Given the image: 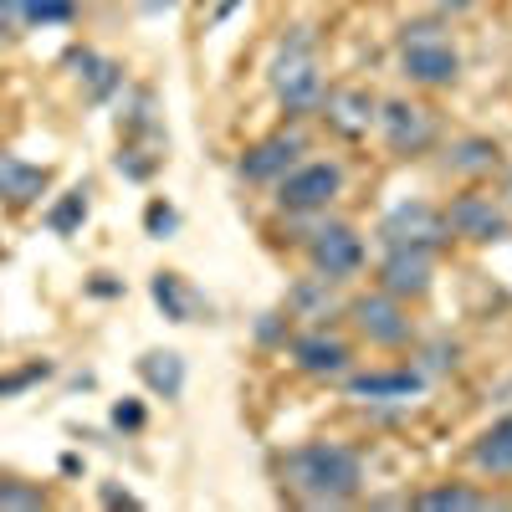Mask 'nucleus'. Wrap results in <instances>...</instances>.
<instances>
[{
    "label": "nucleus",
    "instance_id": "1",
    "mask_svg": "<svg viewBox=\"0 0 512 512\" xmlns=\"http://www.w3.org/2000/svg\"><path fill=\"white\" fill-rule=\"evenodd\" d=\"M282 482L308 507H344L364 492V461L344 441H308L282 456Z\"/></svg>",
    "mask_w": 512,
    "mask_h": 512
},
{
    "label": "nucleus",
    "instance_id": "2",
    "mask_svg": "<svg viewBox=\"0 0 512 512\" xmlns=\"http://www.w3.org/2000/svg\"><path fill=\"white\" fill-rule=\"evenodd\" d=\"M400 67L420 88H451L461 77V52L451 47V36L436 21H410L400 31Z\"/></svg>",
    "mask_w": 512,
    "mask_h": 512
},
{
    "label": "nucleus",
    "instance_id": "3",
    "mask_svg": "<svg viewBox=\"0 0 512 512\" xmlns=\"http://www.w3.org/2000/svg\"><path fill=\"white\" fill-rule=\"evenodd\" d=\"M272 93L287 113H318L323 103V67H318V52H313V41L308 36H292L287 47L272 57Z\"/></svg>",
    "mask_w": 512,
    "mask_h": 512
},
{
    "label": "nucleus",
    "instance_id": "4",
    "mask_svg": "<svg viewBox=\"0 0 512 512\" xmlns=\"http://www.w3.org/2000/svg\"><path fill=\"white\" fill-rule=\"evenodd\" d=\"M344 190V169L328 164V159H313V164H292L287 175L277 180V205L292 210V216H318L328 210Z\"/></svg>",
    "mask_w": 512,
    "mask_h": 512
},
{
    "label": "nucleus",
    "instance_id": "5",
    "mask_svg": "<svg viewBox=\"0 0 512 512\" xmlns=\"http://www.w3.org/2000/svg\"><path fill=\"white\" fill-rule=\"evenodd\" d=\"M344 313L359 328V338H369L374 349H405L415 338V323H410L405 303L390 297V292H364V297H354Z\"/></svg>",
    "mask_w": 512,
    "mask_h": 512
},
{
    "label": "nucleus",
    "instance_id": "6",
    "mask_svg": "<svg viewBox=\"0 0 512 512\" xmlns=\"http://www.w3.org/2000/svg\"><path fill=\"white\" fill-rule=\"evenodd\" d=\"M446 226L456 241H472V246H492V241H507L512 236V210L492 195H477L466 190L446 205Z\"/></svg>",
    "mask_w": 512,
    "mask_h": 512
},
{
    "label": "nucleus",
    "instance_id": "7",
    "mask_svg": "<svg viewBox=\"0 0 512 512\" xmlns=\"http://www.w3.org/2000/svg\"><path fill=\"white\" fill-rule=\"evenodd\" d=\"M446 241H451L446 210L425 205V200H400L390 216L379 221V246H425V251H441Z\"/></svg>",
    "mask_w": 512,
    "mask_h": 512
},
{
    "label": "nucleus",
    "instance_id": "8",
    "mask_svg": "<svg viewBox=\"0 0 512 512\" xmlns=\"http://www.w3.org/2000/svg\"><path fill=\"white\" fill-rule=\"evenodd\" d=\"M374 123H379L384 144H390V154H400V159H415V154H425V149L436 144V118H431V108H425V103L384 98Z\"/></svg>",
    "mask_w": 512,
    "mask_h": 512
},
{
    "label": "nucleus",
    "instance_id": "9",
    "mask_svg": "<svg viewBox=\"0 0 512 512\" xmlns=\"http://www.w3.org/2000/svg\"><path fill=\"white\" fill-rule=\"evenodd\" d=\"M431 287H436V251H425V246H384L379 292L400 297V303H420Z\"/></svg>",
    "mask_w": 512,
    "mask_h": 512
},
{
    "label": "nucleus",
    "instance_id": "10",
    "mask_svg": "<svg viewBox=\"0 0 512 512\" xmlns=\"http://www.w3.org/2000/svg\"><path fill=\"white\" fill-rule=\"evenodd\" d=\"M308 267L328 282H344L364 267V236L344 221H323L313 236H308Z\"/></svg>",
    "mask_w": 512,
    "mask_h": 512
},
{
    "label": "nucleus",
    "instance_id": "11",
    "mask_svg": "<svg viewBox=\"0 0 512 512\" xmlns=\"http://www.w3.org/2000/svg\"><path fill=\"white\" fill-rule=\"evenodd\" d=\"M297 154H303V134H267V139H256L246 154H241V175L251 185H277L287 169L297 164Z\"/></svg>",
    "mask_w": 512,
    "mask_h": 512
},
{
    "label": "nucleus",
    "instance_id": "12",
    "mask_svg": "<svg viewBox=\"0 0 512 512\" xmlns=\"http://www.w3.org/2000/svg\"><path fill=\"white\" fill-rule=\"evenodd\" d=\"M292 364L303 369V374H318V379H344L349 364H354V349L344 344V338L313 328V333H297L292 338Z\"/></svg>",
    "mask_w": 512,
    "mask_h": 512
},
{
    "label": "nucleus",
    "instance_id": "13",
    "mask_svg": "<svg viewBox=\"0 0 512 512\" xmlns=\"http://www.w3.org/2000/svg\"><path fill=\"white\" fill-rule=\"evenodd\" d=\"M47 190H52V169L47 164H31V159H21L11 149H0V205L31 210Z\"/></svg>",
    "mask_w": 512,
    "mask_h": 512
},
{
    "label": "nucleus",
    "instance_id": "14",
    "mask_svg": "<svg viewBox=\"0 0 512 512\" xmlns=\"http://www.w3.org/2000/svg\"><path fill=\"white\" fill-rule=\"evenodd\" d=\"M318 113L328 118L333 134L359 139V134H369V123L379 118V98L369 88H328L323 103H318Z\"/></svg>",
    "mask_w": 512,
    "mask_h": 512
},
{
    "label": "nucleus",
    "instance_id": "15",
    "mask_svg": "<svg viewBox=\"0 0 512 512\" xmlns=\"http://www.w3.org/2000/svg\"><path fill=\"white\" fill-rule=\"evenodd\" d=\"M344 390L364 405H379V400H410L425 390V374L415 369H374V374H344Z\"/></svg>",
    "mask_w": 512,
    "mask_h": 512
},
{
    "label": "nucleus",
    "instance_id": "16",
    "mask_svg": "<svg viewBox=\"0 0 512 512\" xmlns=\"http://www.w3.org/2000/svg\"><path fill=\"white\" fill-rule=\"evenodd\" d=\"M149 292H154V303L164 308L169 323H200V313H210L205 297L180 277V272H154L149 277Z\"/></svg>",
    "mask_w": 512,
    "mask_h": 512
},
{
    "label": "nucleus",
    "instance_id": "17",
    "mask_svg": "<svg viewBox=\"0 0 512 512\" xmlns=\"http://www.w3.org/2000/svg\"><path fill=\"white\" fill-rule=\"evenodd\" d=\"M472 466L477 472H487V477H512V415H502V420H492L487 431L472 441Z\"/></svg>",
    "mask_w": 512,
    "mask_h": 512
},
{
    "label": "nucleus",
    "instance_id": "18",
    "mask_svg": "<svg viewBox=\"0 0 512 512\" xmlns=\"http://www.w3.org/2000/svg\"><path fill=\"white\" fill-rule=\"evenodd\" d=\"M139 379L149 384L159 400H180V390H185V359L169 354V349H149V354H139Z\"/></svg>",
    "mask_w": 512,
    "mask_h": 512
},
{
    "label": "nucleus",
    "instance_id": "19",
    "mask_svg": "<svg viewBox=\"0 0 512 512\" xmlns=\"http://www.w3.org/2000/svg\"><path fill=\"white\" fill-rule=\"evenodd\" d=\"M415 507L420 512H487L492 497L477 492V487H466V482H441V487L415 492Z\"/></svg>",
    "mask_w": 512,
    "mask_h": 512
},
{
    "label": "nucleus",
    "instance_id": "20",
    "mask_svg": "<svg viewBox=\"0 0 512 512\" xmlns=\"http://www.w3.org/2000/svg\"><path fill=\"white\" fill-rule=\"evenodd\" d=\"M446 164L456 169V175H492V169L502 164V149L492 139H461Z\"/></svg>",
    "mask_w": 512,
    "mask_h": 512
},
{
    "label": "nucleus",
    "instance_id": "21",
    "mask_svg": "<svg viewBox=\"0 0 512 512\" xmlns=\"http://www.w3.org/2000/svg\"><path fill=\"white\" fill-rule=\"evenodd\" d=\"M21 21L31 26H67L77 21V0H21Z\"/></svg>",
    "mask_w": 512,
    "mask_h": 512
},
{
    "label": "nucleus",
    "instance_id": "22",
    "mask_svg": "<svg viewBox=\"0 0 512 512\" xmlns=\"http://www.w3.org/2000/svg\"><path fill=\"white\" fill-rule=\"evenodd\" d=\"M82 221H88V190H67V195L47 210V226H52L57 236H72Z\"/></svg>",
    "mask_w": 512,
    "mask_h": 512
},
{
    "label": "nucleus",
    "instance_id": "23",
    "mask_svg": "<svg viewBox=\"0 0 512 512\" xmlns=\"http://www.w3.org/2000/svg\"><path fill=\"white\" fill-rule=\"evenodd\" d=\"M47 507V492L31 487V482H16V477H0V512H41Z\"/></svg>",
    "mask_w": 512,
    "mask_h": 512
},
{
    "label": "nucleus",
    "instance_id": "24",
    "mask_svg": "<svg viewBox=\"0 0 512 512\" xmlns=\"http://www.w3.org/2000/svg\"><path fill=\"white\" fill-rule=\"evenodd\" d=\"M144 226H149V236H169V231H175L180 226V216H175V205H164V200H154L149 210H144Z\"/></svg>",
    "mask_w": 512,
    "mask_h": 512
},
{
    "label": "nucleus",
    "instance_id": "25",
    "mask_svg": "<svg viewBox=\"0 0 512 512\" xmlns=\"http://www.w3.org/2000/svg\"><path fill=\"white\" fill-rule=\"evenodd\" d=\"M26 21H21V0H0V41H21Z\"/></svg>",
    "mask_w": 512,
    "mask_h": 512
},
{
    "label": "nucleus",
    "instance_id": "26",
    "mask_svg": "<svg viewBox=\"0 0 512 512\" xmlns=\"http://www.w3.org/2000/svg\"><path fill=\"white\" fill-rule=\"evenodd\" d=\"M47 374H52V364H31L21 374H6V379H0V395H16V390H26L31 379H47Z\"/></svg>",
    "mask_w": 512,
    "mask_h": 512
},
{
    "label": "nucleus",
    "instance_id": "27",
    "mask_svg": "<svg viewBox=\"0 0 512 512\" xmlns=\"http://www.w3.org/2000/svg\"><path fill=\"white\" fill-rule=\"evenodd\" d=\"M113 425H118V431H139V425H144V405H134V400L113 405Z\"/></svg>",
    "mask_w": 512,
    "mask_h": 512
},
{
    "label": "nucleus",
    "instance_id": "28",
    "mask_svg": "<svg viewBox=\"0 0 512 512\" xmlns=\"http://www.w3.org/2000/svg\"><path fill=\"white\" fill-rule=\"evenodd\" d=\"M103 502H108V507H139V497H128V492H118V487H103Z\"/></svg>",
    "mask_w": 512,
    "mask_h": 512
},
{
    "label": "nucleus",
    "instance_id": "29",
    "mask_svg": "<svg viewBox=\"0 0 512 512\" xmlns=\"http://www.w3.org/2000/svg\"><path fill=\"white\" fill-rule=\"evenodd\" d=\"M436 6H441V11H472L477 0H436Z\"/></svg>",
    "mask_w": 512,
    "mask_h": 512
},
{
    "label": "nucleus",
    "instance_id": "30",
    "mask_svg": "<svg viewBox=\"0 0 512 512\" xmlns=\"http://www.w3.org/2000/svg\"><path fill=\"white\" fill-rule=\"evenodd\" d=\"M144 11H164V6H175V0H139Z\"/></svg>",
    "mask_w": 512,
    "mask_h": 512
},
{
    "label": "nucleus",
    "instance_id": "31",
    "mask_svg": "<svg viewBox=\"0 0 512 512\" xmlns=\"http://www.w3.org/2000/svg\"><path fill=\"white\" fill-rule=\"evenodd\" d=\"M502 195H507V210H512V169H507V185H502Z\"/></svg>",
    "mask_w": 512,
    "mask_h": 512
}]
</instances>
